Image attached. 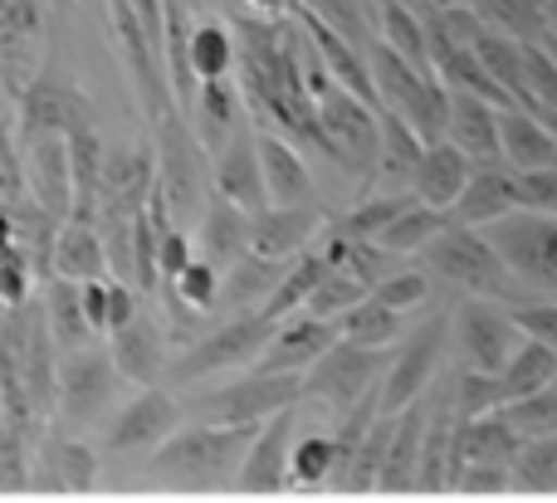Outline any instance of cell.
Returning a JSON list of instances; mask_svg holds the SVG:
<instances>
[{
  "label": "cell",
  "mask_w": 557,
  "mask_h": 503,
  "mask_svg": "<svg viewBox=\"0 0 557 503\" xmlns=\"http://www.w3.org/2000/svg\"><path fill=\"white\" fill-rule=\"evenodd\" d=\"M182 5H191V10H196V5H201V0H182Z\"/></svg>",
  "instance_id": "62"
},
{
  "label": "cell",
  "mask_w": 557,
  "mask_h": 503,
  "mask_svg": "<svg viewBox=\"0 0 557 503\" xmlns=\"http://www.w3.org/2000/svg\"><path fill=\"white\" fill-rule=\"evenodd\" d=\"M529 93L533 113H557V59L548 45H529Z\"/></svg>",
  "instance_id": "53"
},
{
  "label": "cell",
  "mask_w": 557,
  "mask_h": 503,
  "mask_svg": "<svg viewBox=\"0 0 557 503\" xmlns=\"http://www.w3.org/2000/svg\"><path fill=\"white\" fill-rule=\"evenodd\" d=\"M288 264L284 260H264V254H245V260H235L231 269H225L221 279V309H255L260 313L264 303H270V293L278 289V279H284ZM215 309V313H221Z\"/></svg>",
  "instance_id": "32"
},
{
  "label": "cell",
  "mask_w": 557,
  "mask_h": 503,
  "mask_svg": "<svg viewBox=\"0 0 557 503\" xmlns=\"http://www.w3.org/2000/svg\"><path fill=\"white\" fill-rule=\"evenodd\" d=\"M255 147H260V166H264V191L270 205H318L313 201V172L298 156V147L288 137L255 127Z\"/></svg>",
  "instance_id": "24"
},
{
  "label": "cell",
  "mask_w": 557,
  "mask_h": 503,
  "mask_svg": "<svg viewBox=\"0 0 557 503\" xmlns=\"http://www.w3.org/2000/svg\"><path fill=\"white\" fill-rule=\"evenodd\" d=\"M337 332H343V342H357V348H392L396 332H401V313H392L376 299H367L362 309L337 318Z\"/></svg>",
  "instance_id": "47"
},
{
  "label": "cell",
  "mask_w": 557,
  "mask_h": 503,
  "mask_svg": "<svg viewBox=\"0 0 557 503\" xmlns=\"http://www.w3.org/2000/svg\"><path fill=\"white\" fill-rule=\"evenodd\" d=\"M327 269H333V264L323 260V250H304L298 260H288L284 279H278V289L270 293V303H264L260 313L274 323H288L298 309H308V299H313V289L323 284Z\"/></svg>",
  "instance_id": "37"
},
{
  "label": "cell",
  "mask_w": 557,
  "mask_h": 503,
  "mask_svg": "<svg viewBox=\"0 0 557 503\" xmlns=\"http://www.w3.org/2000/svg\"><path fill=\"white\" fill-rule=\"evenodd\" d=\"M211 181H215V196L235 201L240 211H250V215L270 211V191H264V166H260V147H255V127L235 133L231 142L211 156Z\"/></svg>",
  "instance_id": "20"
},
{
  "label": "cell",
  "mask_w": 557,
  "mask_h": 503,
  "mask_svg": "<svg viewBox=\"0 0 557 503\" xmlns=\"http://www.w3.org/2000/svg\"><path fill=\"white\" fill-rule=\"evenodd\" d=\"M0 426H5V401H0Z\"/></svg>",
  "instance_id": "61"
},
{
  "label": "cell",
  "mask_w": 557,
  "mask_h": 503,
  "mask_svg": "<svg viewBox=\"0 0 557 503\" xmlns=\"http://www.w3.org/2000/svg\"><path fill=\"white\" fill-rule=\"evenodd\" d=\"M103 342H108L113 367L123 372V381H133V387H157V381H166V367H172V332L147 309Z\"/></svg>",
  "instance_id": "17"
},
{
  "label": "cell",
  "mask_w": 557,
  "mask_h": 503,
  "mask_svg": "<svg viewBox=\"0 0 557 503\" xmlns=\"http://www.w3.org/2000/svg\"><path fill=\"white\" fill-rule=\"evenodd\" d=\"M416 201H421L416 191H372L367 201H357L347 215L327 221V230L343 235V240H382V235L392 230V225L401 221Z\"/></svg>",
  "instance_id": "34"
},
{
  "label": "cell",
  "mask_w": 557,
  "mask_h": 503,
  "mask_svg": "<svg viewBox=\"0 0 557 503\" xmlns=\"http://www.w3.org/2000/svg\"><path fill=\"white\" fill-rule=\"evenodd\" d=\"M323 230H327L323 205H270L264 215H255V254L288 264Z\"/></svg>",
  "instance_id": "22"
},
{
  "label": "cell",
  "mask_w": 557,
  "mask_h": 503,
  "mask_svg": "<svg viewBox=\"0 0 557 503\" xmlns=\"http://www.w3.org/2000/svg\"><path fill=\"white\" fill-rule=\"evenodd\" d=\"M421 264L435 274V279L455 284V289L474 293V299L504 303V309H523V303H539L523 293V284L513 279V269L504 264V254L490 244L484 230H470V225H445L431 244L421 250Z\"/></svg>",
  "instance_id": "2"
},
{
  "label": "cell",
  "mask_w": 557,
  "mask_h": 503,
  "mask_svg": "<svg viewBox=\"0 0 557 503\" xmlns=\"http://www.w3.org/2000/svg\"><path fill=\"white\" fill-rule=\"evenodd\" d=\"M499 381H504V391H509V406L523 397H539V391H548L557 381V352L539 338H523V348L513 352V362L499 372Z\"/></svg>",
  "instance_id": "41"
},
{
  "label": "cell",
  "mask_w": 557,
  "mask_h": 503,
  "mask_svg": "<svg viewBox=\"0 0 557 503\" xmlns=\"http://www.w3.org/2000/svg\"><path fill=\"white\" fill-rule=\"evenodd\" d=\"M39 303H45V323H49V332H54L59 352H78V348H94L98 342L94 323H88V313H84V289H78V284H69V279L39 284Z\"/></svg>",
  "instance_id": "30"
},
{
  "label": "cell",
  "mask_w": 557,
  "mask_h": 503,
  "mask_svg": "<svg viewBox=\"0 0 557 503\" xmlns=\"http://www.w3.org/2000/svg\"><path fill=\"white\" fill-rule=\"evenodd\" d=\"M45 25L39 0H0V59H20Z\"/></svg>",
  "instance_id": "48"
},
{
  "label": "cell",
  "mask_w": 557,
  "mask_h": 503,
  "mask_svg": "<svg viewBox=\"0 0 557 503\" xmlns=\"http://www.w3.org/2000/svg\"><path fill=\"white\" fill-rule=\"evenodd\" d=\"M186 420V401L166 387H143L127 406H117L113 416L98 426V445L108 455H133V450H157L162 440H172Z\"/></svg>",
  "instance_id": "13"
},
{
  "label": "cell",
  "mask_w": 557,
  "mask_h": 503,
  "mask_svg": "<svg viewBox=\"0 0 557 503\" xmlns=\"http://www.w3.org/2000/svg\"><path fill=\"white\" fill-rule=\"evenodd\" d=\"M513 211H523V191H519V172L509 162H480L465 186V196L455 201L450 221L470 225V230H490V225L509 221Z\"/></svg>",
  "instance_id": "18"
},
{
  "label": "cell",
  "mask_w": 557,
  "mask_h": 503,
  "mask_svg": "<svg viewBox=\"0 0 557 503\" xmlns=\"http://www.w3.org/2000/svg\"><path fill=\"white\" fill-rule=\"evenodd\" d=\"M117 391H123V372L113 367L108 357V342L103 348H78L59 357V411H54V426H64L69 436L88 426H103L108 411L117 406Z\"/></svg>",
  "instance_id": "6"
},
{
  "label": "cell",
  "mask_w": 557,
  "mask_h": 503,
  "mask_svg": "<svg viewBox=\"0 0 557 503\" xmlns=\"http://www.w3.org/2000/svg\"><path fill=\"white\" fill-rule=\"evenodd\" d=\"M480 10V20L490 29L509 39H523V45H543L553 35V5L548 0H470Z\"/></svg>",
  "instance_id": "36"
},
{
  "label": "cell",
  "mask_w": 557,
  "mask_h": 503,
  "mask_svg": "<svg viewBox=\"0 0 557 503\" xmlns=\"http://www.w3.org/2000/svg\"><path fill=\"white\" fill-rule=\"evenodd\" d=\"M513 494H557V436L523 440L513 460Z\"/></svg>",
  "instance_id": "46"
},
{
  "label": "cell",
  "mask_w": 557,
  "mask_h": 503,
  "mask_svg": "<svg viewBox=\"0 0 557 503\" xmlns=\"http://www.w3.org/2000/svg\"><path fill=\"white\" fill-rule=\"evenodd\" d=\"M499 113L490 98H474V93H455L450 88V142L460 152L480 162H504V142H499Z\"/></svg>",
  "instance_id": "27"
},
{
  "label": "cell",
  "mask_w": 557,
  "mask_h": 503,
  "mask_svg": "<svg viewBox=\"0 0 557 503\" xmlns=\"http://www.w3.org/2000/svg\"><path fill=\"white\" fill-rule=\"evenodd\" d=\"M347 450L333 430H318V436H304L294 450V469H288V489H327L333 475L347 465Z\"/></svg>",
  "instance_id": "39"
},
{
  "label": "cell",
  "mask_w": 557,
  "mask_h": 503,
  "mask_svg": "<svg viewBox=\"0 0 557 503\" xmlns=\"http://www.w3.org/2000/svg\"><path fill=\"white\" fill-rule=\"evenodd\" d=\"M455 494H513V465H465Z\"/></svg>",
  "instance_id": "55"
},
{
  "label": "cell",
  "mask_w": 557,
  "mask_h": 503,
  "mask_svg": "<svg viewBox=\"0 0 557 503\" xmlns=\"http://www.w3.org/2000/svg\"><path fill=\"white\" fill-rule=\"evenodd\" d=\"M490 244L504 254L513 279L533 293H553L557 299V215L539 211H513L509 221L490 225Z\"/></svg>",
  "instance_id": "11"
},
{
  "label": "cell",
  "mask_w": 557,
  "mask_h": 503,
  "mask_svg": "<svg viewBox=\"0 0 557 503\" xmlns=\"http://www.w3.org/2000/svg\"><path fill=\"white\" fill-rule=\"evenodd\" d=\"M376 39L392 45L401 59H411L416 68L435 74L431 68V29H425V20L416 5H406V0H376Z\"/></svg>",
  "instance_id": "33"
},
{
  "label": "cell",
  "mask_w": 557,
  "mask_h": 503,
  "mask_svg": "<svg viewBox=\"0 0 557 503\" xmlns=\"http://www.w3.org/2000/svg\"><path fill=\"white\" fill-rule=\"evenodd\" d=\"M318 123H323L327 137V162L362 176V181H376V166H382V113L333 84L318 98Z\"/></svg>",
  "instance_id": "9"
},
{
  "label": "cell",
  "mask_w": 557,
  "mask_h": 503,
  "mask_svg": "<svg viewBox=\"0 0 557 503\" xmlns=\"http://www.w3.org/2000/svg\"><path fill=\"white\" fill-rule=\"evenodd\" d=\"M450 401H455V416L460 420H480V416H494V411L509 406V391H504L499 377L490 372H455L450 377Z\"/></svg>",
  "instance_id": "45"
},
{
  "label": "cell",
  "mask_w": 557,
  "mask_h": 503,
  "mask_svg": "<svg viewBox=\"0 0 557 503\" xmlns=\"http://www.w3.org/2000/svg\"><path fill=\"white\" fill-rule=\"evenodd\" d=\"M221 279H225V269H221V264H211V260H196L191 269H186L182 279L172 284V289L182 293V299L191 303L196 313H215V309H221Z\"/></svg>",
  "instance_id": "51"
},
{
  "label": "cell",
  "mask_w": 557,
  "mask_h": 503,
  "mask_svg": "<svg viewBox=\"0 0 557 503\" xmlns=\"http://www.w3.org/2000/svg\"><path fill=\"white\" fill-rule=\"evenodd\" d=\"M539 117H543V123L553 127V137H557V113H539Z\"/></svg>",
  "instance_id": "60"
},
{
  "label": "cell",
  "mask_w": 557,
  "mask_h": 503,
  "mask_svg": "<svg viewBox=\"0 0 557 503\" xmlns=\"http://www.w3.org/2000/svg\"><path fill=\"white\" fill-rule=\"evenodd\" d=\"M504 420L519 430L523 440H543V436H557V387L539 391V397H523L513 406H504Z\"/></svg>",
  "instance_id": "49"
},
{
  "label": "cell",
  "mask_w": 557,
  "mask_h": 503,
  "mask_svg": "<svg viewBox=\"0 0 557 503\" xmlns=\"http://www.w3.org/2000/svg\"><path fill=\"white\" fill-rule=\"evenodd\" d=\"M294 450H298V416L294 411L264 420L255 445H250V455H245V465H240L235 489H245V494H278V489H288Z\"/></svg>",
  "instance_id": "19"
},
{
  "label": "cell",
  "mask_w": 557,
  "mask_h": 503,
  "mask_svg": "<svg viewBox=\"0 0 557 503\" xmlns=\"http://www.w3.org/2000/svg\"><path fill=\"white\" fill-rule=\"evenodd\" d=\"M367 299H372V284H367V279H357V274H347V269H327L304 313H308V318L337 323V318H347L352 309H362Z\"/></svg>",
  "instance_id": "43"
},
{
  "label": "cell",
  "mask_w": 557,
  "mask_h": 503,
  "mask_svg": "<svg viewBox=\"0 0 557 503\" xmlns=\"http://www.w3.org/2000/svg\"><path fill=\"white\" fill-rule=\"evenodd\" d=\"M425 147H431V142H425V137L416 133L401 113L382 108V166H376V176H382V181H406V186H411V176H416V166H421Z\"/></svg>",
  "instance_id": "40"
},
{
  "label": "cell",
  "mask_w": 557,
  "mask_h": 503,
  "mask_svg": "<svg viewBox=\"0 0 557 503\" xmlns=\"http://www.w3.org/2000/svg\"><path fill=\"white\" fill-rule=\"evenodd\" d=\"M157 186H162V162H157L152 137H137V142H108L103 191H98L103 215H98V221H137V215L147 211V201H152Z\"/></svg>",
  "instance_id": "14"
},
{
  "label": "cell",
  "mask_w": 557,
  "mask_h": 503,
  "mask_svg": "<svg viewBox=\"0 0 557 503\" xmlns=\"http://www.w3.org/2000/svg\"><path fill=\"white\" fill-rule=\"evenodd\" d=\"M84 289V313H88V323H94V332L98 338H113L117 328H127V323L137 318V299L143 293L133 289V284H123V279H94V284H78Z\"/></svg>",
  "instance_id": "38"
},
{
  "label": "cell",
  "mask_w": 557,
  "mask_h": 503,
  "mask_svg": "<svg viewBox=\"0 0 557 503\" xmlns=\"http://www.w3.org/2000/svg\"><path fill=\"white\" fill-rule=\"evenodd\" d=\"M450 342H455V352H460L465 372H490V377H499L513 362V352L523 348V328L499 303L470 299L450 313Z\"/></svg>",
  "instance_id": "12"
},
{
  "label": "cell",
  "mask_w": 557,
  "mask_h": 503,
  "mask_svg": "<svg viewBox=\"0 0 557 503\" xmlns=\"http://www.w3.org/2000/svg\"><path fill=\"white\" fill-rule=\"evenodd\" d=\"M25 142L29 191L54 221L74 215V162H69V137H20Z\"/></svg>",
  "instance_id": "21"
},
{
  "label": "cell",
  "mask_w": 557,
  "mask_h": 503,
  "mask_svg": "<svg viewBox=\"0 0 557 503\" xmlns=\"http://www.w3.org/2000/svg\"><path fill=\"white\" fill-rule=\"evenodd\" d=\"M509 313L523 328V338H539L557 352V303H523V309H509Z\"/></svg>",
  "instance_id": "57"
},
{
  "label": "cell",
  "mask_w": 557,
  "mask_h": 503,
  "mask_svg": "<svg viewBox=\"0 0 557 503\" xmlns=\"http://www.w3.org/2000/svg\"><path fill=\"white\" fill-rule=\"evenodd\" d=\"M260 426H182L147 455V489H231Z\"/></svg>",
  "instance_id": "1"
},
{
  "label": "cell",
  "mask_w": 557,
  "mask_h": 503,
  "mask_svg": "<svg viewBox=\"0 0 557 503\" xmlns=\"http://www.w3.org/2000/svg\"><path fill=\"white\" fill-rule=\"evenodd\" d=\"M304 10L333 35H343L347 45H357L362 54L376 45V0H313Z\"/></svg>",
  "instance_id": "42"
},
{
  "label": "cell",
  "mask_w": 557,
  "mask_h": 503,
  "mask_svg": "<svg viewBox=\"0 0 557 503\" xmlns=\"http://www.w3.org/2000/svg\"><path fill=\"white\" fill-rule=\"evenodd\" d=\"M416 10H450V5H465V0H406Z\"/></svg>",
  "instance_id": "59"
},
{
  "label": "cell",
  "mask_w": 557,
  "mask_h": 503,
  "mask_svg": "<svg viewBox=\"0 0 557 503\" xmlns=\"http://www.w3.org/2000/svg\"><path fill=\"white\" fill-rule=\"evenodd\" d=\"M108 244H103V230L98 225H78V221H64L59 230V244H54V279H69V284H94V279H108Z\"/></svg>",
  "instance_id": "31"
},
{
  "label": "cell",
  "mask_w": 557,
  "mask_h": 503,
  "mask_svg": "<svg viewBox=\"0 0 557 503\" xmlns=\"http://www.w3.org/2000/svg\"><path fill=\"white\" fill-rule=\"evenodd\" d=\"M196 240H201L206 260L231 269L235 260H245L255 250V215L240 211L235 201H225V196H211L201 211V235Z\"/></svg>",
  "instance_id": "26"
},
{
  "label": "cell",
  "mask_w": 557,
  "mask_h": 503,
  "mask_svg": "<svg viewBox=\"0 0 557 503\" xmlns=\"http://www.w3.org/2000/svg\"><path fill=\"white\" fill-rule=\"evenodd\" d=\"M519 450H523V436L504 420V411L480 416V420H460V430H455V455H460V469L465 465H513Z\"/></svg>",
  "instance_id": "29"
},
{
  "label": "cell",
  "mask_w": 557,
  "mask_h": 503,
  "mask_svg": "<svg viewBox=\"0 0 557 503\" xmlns=\"http://www.w3.org/2000/svg\"><path fill=\"white\" fill-rule=\"evenodd\" d=\"M103 485L98 450L84 436H69L64 426H45L35 445V489L45 494H94Z\"/></svg>",
  "instance_id": "16"
},
{
  "label": "cell",
  "mask_w": 557,
  "mask_h": 503,
  "mask_svg": "<svg viewBox=\"0 0 557 503\" xmlns=\"http://www.w3.org/2000/svg\"><path fill=\"white\" fill-rule=\"evenodd\" d=\"M372 299L382 303V309H392V313H411V309H421V303L431 299V279H425L421 269H396L392 279L376 284Z\"/></svg>",
  "instance_id": "52"
},
{
  "label": "cell",
  "mask_w": 557,
  "mask_h": 503,
  "mask_svg": "<svg viewBox=\"0 0 557 503\" xmlns=\"http://www.w3.org/2000/svg\"><path fill=\"white\" fill-rule=\"evenodd\" d=\"M152 142H157L162 191H166V201H172V211L176 215L206 211V201L215 196V181H211V147L201 142L196 123H186V113L176 108L166 123L152 127Z\"/></svg>",
  "instance_id": "8"
},
{
  "label": "cell",
  "mask_w": 557,
  "mask_h": 503,
  "mask_svg": "<svg viewBox=\"0 0 557 503\" xmlns=\"http://www.w3.org/2000/svg\"><path fill=\"white\" fill-rule=\"evenodd\" d=\"M548 5H553V10H557V0H548Z\"/></svg>",
  "instance_id": "63"
},
{
  "label": "cell",
  "mask_w": 557,
  "mask_h": 503,
  "mask_svg": "<svg viewBox=\"0 0 557 503\" xmlns=\"http://www.w3.org/2000/svg\"><path fill=\"white\" fill-rule=\"evenodd\" d=\"M470 176H474V156L460 152V147L445 137V142L425 147L421 166H416V176H411V191L421 196L425 205H435V211H455V201L465 196Z\"/></svg>",
  "instance_id": "25"
},
{
  "label": "cell",
  "mask_w": 557,
  "mask_h": 503,
  "mask_svg": "<svg viewBox=\"0 0 557 503\" xmlns=\"http://www.w3.org/2000/svg\"><path fill=\"white\" fill-rule=\"evenodd\" d=\"M499 142H504V162L513 172H548L557 166V137L529 108H504L499 113Z\"/></svg>",
  "instance_id": "28"
},
{
  "label": "cell",
  "mask_w": 557,
  "mask_h": 503,
  "mask_svg": "<svg viewBox=\"0 0 557 503\" xmlns=\"http://www.w3.org/2000/svg\"><path fill=\"white\" fill-rule=\"evenodd\" d=\"M519 191H523V211L557 215V166H548V172H519Z\"/></svg>",
  "instance_id": "56"
},
{
  "label": "cell",
  "mask_w": 557,
  "mask_h": 503,
  "mask_svg": "<svg viewBox=\"0 0 557 503\" xmlns=\"http://www.w3.org/2000/svg\"><path fill=\"white\" fill-rule=\"evenodd\" d=\"M274 338H278L274 318H264V313H235V318H225L221 328H211L196 342H186V348L172 357V367H166V381H172V387H182V381L196 387V381L221 377V372H231V367L260 362Z\"/></svg>",
  "instance_id": "3"
},
{
  "label": "cell",
  "mask_w": 557,
  "mask_h": 503,
  "mask_svg": "<svg viewBox=\"0 0 557 503\" xmlns=\"http://www.w3.org/2000/svg\"><path fill=\"white\" fill-rule=\"evenodd\" d=\"M108 25H113V35H117V54H123V64H127V78H133V93H137V108H143L147 127L166 123L182 103H176L162 45L147 35L133 0H108Z\"/></svg>",
  "instance_id": "5"
},
{
  "label": "cell",
  "mask_w": 557,
  "mask_h": 503,
  "mask_svg": "<svg viewBox=\"0 0 557 503\" xmlns=\"http://www.w3.org/2000/svg\"><path fill=\"white\" fill-rule=\"evenodd\" d=\"M288 5L294 0H245V10H255V15H288Z\"/></svg>",
  "instance_id": "58"
},
{
  "label": "cell",
  "mask_w": 557,
  "mask_h": 503,
  "mask_svg": "<svg viewBox=\"0 0 557 503\" xmlns=\"http://www.w3.org/2000/svg\"><path fill=\"white\" fill-rule=\"evenodd\" d=\"M191 264H196V244H191V235L176 225V230H166L162 244H157V274H162V284H176Z\"/></svg>",
  "instance_id": "54"
},
{
  "label": "cell",
  "mask_w": 557,
  "mask_h": 503,
  "mask_svg": "<svg viewBox=\"0 0 557 503\" xmlns=\"http://www.w3.org/2000/svg\"><path fill=\"white\" fill-rule=\"evenodd\" d=\"M392 357H396V348H357V342L337 338L333 348L304 372V397L327 401V406L343 416L367 391L382 387V377L392 372Z\"/></svg>",
  "instance_id": "10"
},
{
  "label": "cell",
  "mask_w": 557,
  "mask_h": 503,
  "mask_svg": "<svg viewBox=\"0 0 557 503\" xmlns=\"http://www.w3.org/2000/svg\"><path fill=\"white\" fill-rule=\"evenodd\" d=\"M235 68H240V39H235V25H225V20H196V29H191V74H196V84L235 78Z\"/></svg>",
  "instance_id": "35"
},
{
  "label": "cell",
  "mask_w": 557,
  "mask_h": 503,
  "mask_svg": "<svg viewBox=\"0 0 557 503\" xmlns=\"http://www.w3.org/2000/svg\"><path fill=\"white\" fill-rule=\"evenodd\" d=\"M15 127L20 137H78V133H98V113L94 98L78 88V78H69L59 64H45L20 88Z\"/></svg>",
  "instance_id": "7"
},
{
  "label": "cell",
  "mask_w": 557,
  "mask_h": 503,
  "mask_svg": "<svg viewBox=\"0 0 557 503\" xmlns=\"http://www.w3.org/2000/svg\"><path fill=\"white\" fill-rule=\"evenodd\" d=\"M337 338H343V332H337V323L298 313V318L278 323V338L270 342V352L255 362V372H288V377H304V372L313 367V362L323 357Z\"/></svg>",
  "instance_id": "23"
},
{
  "label": "cell",
  "mask_w": 557,
  "mask_h": 503,
  "mask_svg": "<svg viewBox=\"0 0 557 503\" xmlns=\"http://www.w3.org/2000/svg\"><path fill=\"white\" fill-rule=\"evenodd\" d=\"M445 342H450V318L441 313V318H425L421 328L396 348L392 372L382 377V411L386 416H401L406 406H416V401L435 387V367H441V357H445Z\"/></svg>",
  "instance_id": "15"
},
{
  "label": "cell",
  "mask_w": 557,
  "mask_h": 503,
  "mask_svg": "<svg viewBox=\"0 0 557 503\" xmlns=\"http://www.w3.org/2000/svg\"><path fill=\"white\" fill-rule=\"evenodd\" d=\"M304 401V377L288 372H250L235 377L225 387H211L201 397L186 401V416H196L201 426H264V420L284 416Z\"/></svg>",
  "instance_id": "4"
},
{
  "label": "cell",
  "mask_w": 557,
  "mask_h": 503,
  "mask_svg": "<svg viewBox=\"0 0 557 503\" xmlns=\"http://www.w3.org/2000/svg\"><path fill=\"white\" fill-rule=\"evenodd\" d=\"M445 225H450V211H435V205H425V201H416L411 211L401 215V221L392 225V230L382 235V250L386 254H396V260H401V254H421L425 244L435 240V235L445 230Z\"/></svg>",
  "instance_id": "44"
},
{
  "label": "cell",
  "mask_w": 557,
  "mask_h": 503,
  "mask_svg": "<svg viewBox=\"0 0 557 503\" xmlns=\"http://www.w3.org/2000/svg\"><path fill=\"white\" fill-rule=\"evenodd\" d=\"M35 289H39V279H35L29 254L20 250V244L0 250V303H5V309H20V303L35 299Z\"/></svg>",
  "instance_id": "50"
}]
</instances>
